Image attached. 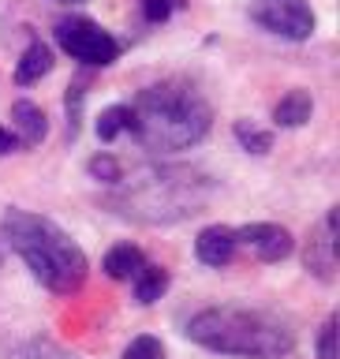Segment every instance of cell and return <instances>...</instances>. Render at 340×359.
<instances>
[{"label":"cell","mask_w":340,"mask_h":359,"mask_svg":"<svg viewBox=\"0 0 340 359\" xmlns=\"http://www.w3.org/2000/svg\"><path fill=\"white\" fill-rule=\"evenodd\" d=\"M11 135H15L19 146H38L45 135H49V120H45L41 105H34V101H15L11 105Z\"/></svg>","instance_id":"10"},{"label":"cell","mask_w":340,"mask_h":359,"mask_svg":"<svg viewBox=\"0 0 340 359\" xmlns=\"http://www.w3.org/2000/svg\"><path fill=\"white\" fill-rule=\"evenodd\" d=\"M184 8H187V0H142V19L146 22H168Z\"/></svg>","instance_id":"20"},{"label":"cell","mask_w":340,"mask_h":359,"mask_svg":"<svg viewBox=\"0 0 340 359\" xmlns=\"http://www.w3.org/2000/svg\"><path fill=\"white\" fill-rule=\"evenodd\" d=\"M236 243L247 247L258 262H280V258L292 255V232L285 224H269V221H258V224H243V229H236Z\"/></svg>","instance_id":"7"},{"label":"cell","mask_w":340,"mask_h":359,"mask_svg":"<svg viewBox=\"0 0 340 359\" xmlns=\"http://www.w3.org/2000/svg\"><path fill=\"white\" fill-rule=\"evenodd\" d=\"M131 131V109L128 105H109L105 112L97 116V139L101 142H112L120 135Z\"/></svg>","instance_id":"15"},{"label":"cell","mask_w":340,"mask_h":359,"mask_svg":"<svg viewBox=\"0 0 340 359\" xmlns=\"http://www.w3.org/2000/svg\"><path fill=\"white\" fill-rule=\"evenodd\" d=\"M236 251H240V243H236V229H229V224H210V229H202L195 236V255L202 266H229Z\"/></svg>","instance_id":"9"},{"label":"cell","mask_w":340,"mask_h":359,"mask_svg":"<svg viewBox=\"0 0 340 359\" xmlns=\"http://www.w3.org/2000/svg\"><path fill=\"white\" fill-rule=\"evenodd\" d=\"M123 359H165V344L157 341V337L142 333V337H135V341L123 348Z\"/></svg>","instance_id":"18"},{"label":"cell","mask_w":340,"mask_h":359,"mask_svg":"<svg viewBox=\"0 0 340 359\" xmlns=\"http://www.w3.org/2000/svg\"><path fill=\"white\" fill-rule=\"evenodd\" d=\"M15 150H19V142H15V135H11V128H0V157L15 154Z\"/></svg>","instance_id":"22"},{"label":"cell","mask_w":340,"mask_h":359,"mask_svg":"<svg viewBox=\"0 0 340 359\" xmlns=\"http://www.w3.org/2000/svg\"><path fill=\"white\" fill-rule=\"evenodd\" d=\"M187 341L236 359H285L296 348V333L277 314L251 307H206L187 322Z\"/></svg>","instance_id":"4"},{"label":"cell","mask_w":340,"mask_h":359,"mask_svg":"<svg viewBox=\"0 0 340 359\" xmlns=\"http://www.w3.org/2000/svg\"><path fill=\"white\" fill-rule=\"evenodd\" d=\"M131 288H135V299H139L142 307H150V303H157V299L165 296V288H168V269L146 262L139 273L131 277Z\"/></svg>","instance_id":"14"},{"label":"cell","mask_w":340,"mask_h":359,"mask_svg":"<svg viewBox=\"0 0 340 359\" xmlns=\"http://www.w3.org/2000/svg\"><path fill=\"white\" fill-rule=\"evenodd\" d=\"M53 34H56V45L83 67H109L120 60V41L101 22L86 15H64Z\"/></svg>","instance_id":"5"},{"label":"cell","mask_w":340,"mask_h":359,"mask_svg":"<svg viewBox=\"0 0 340 359\" xmlns=\"http://www.w3.org/2000/svg\"><path fill=\"white\" fill-rule=\"evenodd\" d=\"M0 240L15 251L27 269L41 280L56 296H72L83 288L90 273V262L72 236H67L56 221L41 217L30 210H8L0 221Z\"/></svg>","instance_id":"2"},{"label":"cell","mask_w":340,"mask_h":359,"mask_svg":"<svg viewBox=\"0 0 340 359\" xmlns=\"http://www.w3.org/2000/svg\"><path fill=\"white\" fill-rule=\"evenodd\" d=\"M336 217H340V210L333 206L325 213V221L311 232L307 251H303V266L318 280H333V269H336Z\"/></svg>","instance_id":"8"},{"label":"cell","mask_w":340,"mask_h":359,"mask_svg":"<svg viewBox=\"0 0 340 359\" xmlns=\"http://www.w3.org/2000/svg\"><path fill=\"white\" fill-rule=\"evenodd\" d=\"M251 19L262 30L277 34L285 41H307L318 19H314V8L307 0H251Z\"/></svg>","instance_id":"6"},{"label":"cell","mask_w":340,"mask_h":359,"mask_svg":"<svg viewBox=\"0 0 340 359\" xmlns=\"http://www.w3.org/2000/svg\"><path fill=\"white\" fill-rule=\"evenodd\" d=\"M318 359H336V314H329L318 333Z\"/></svg>","instance_id":"21"},{"label":"cell","mask_w":340,"mask_h":359,"mask_svg":"<svg viewBox=\"0 0 340 359\" xmlns=\"http://www.w3.org/2000/svg\"><path fill=\"white\" fill-rule=\"evenodd\" d=\"M131 131L135 142L150 154L191 150L210 135L213 109L202 90L187 79H161V83L139 90L131 101Z\"/></svg>","instance_id":"1"},{"label":"cell","mask_w":340,"mask_h":359,"mask_svg":"<svg viewBox=\"0 0 340 359\" xmlns=\"http://www.w3.org/2000/svg\"><path fill=\"white\" fill-rule=\"evenodd\" d=\"M49 72H53V49L41 38H30V45L15 60V83L30 86V83H38V79H45Z\"/></svg>","instance_id":"11"},{"label":"cell","mask_w":340,"mask_h":359,"mask_svg":"<svg viewBox=\"0 0 340 359\" xmlns=\"http://www.w3.org/2000/svg\"><path fill=\"white\" fill-rule=\"evenodd\" d=\"M86 172L90 176H94L97 180V184H116V180L123 176V168H120V161H116V157H109V154H94V157H90V165H86Z\"/></svg>","instance_id":"17"},{"label":"cell","mask_w":340,"mask_h":359,"mask_svg":"<svg viewBox=\"0 0 340 359\" xmlns=\"http://www.w3.org/2000/svg\"><path fill=\"white\" fill-rule=\"evenodd\" d=\"M64 4H83V0H64Z\"/></svg>","instance_id":"23"},{"label":"cell","mask_w":340,"mask_h":359,"mask_svg":"<svg viewBox=\"0 0 340 359\" xmlns=\"http://www.w3.org/2000/svg\"><path fill=\"white\" fill-rule=\"evenodd\" d=\"M232 135H236V142H240L247 154H269V150H273V135L262 131V128H258V123H251V120H236Z\"/></svg>","instance_id":"16"},{"label":"cell","mask_w":340,"mask_h":359,"mask_svg":"<svg viewBox=\"0 0 340 359\" xmlns=\"http://www.w3.org/2000/svg\"><path fill=\"white\" fill-rule=\"evenodd\" d=\"M83 101H86V86L75 83L67 86V97H64V109H67V135H79V120H83Z\"/></svg>","instance_id":"19"},{"label":"cell","mask_w":340,"mask_h":359,"mask_svg":"<svg viewBox=\"0 0 340 359\" xmlns=\"http://www.w3.org/2000/svg\"><path fill=\"white\" fill-rule=\"evenodd\" d=\"M314 112V97L307 90H288L285 97L273 105V123L277 128H303Z\"/></svg>","instance_id":"12"},{"label":"cell","mask_w":340,"mask_h":359,"mask_svg":"<svg viewBox=\"0 0 340 359\" xmlns=\"http://www.w3.org/2000/svg\"><path fill=\"white\" fill-rule=\"evenodd\" d=\"M112 187L116 191L109 195V206L142 224L184 221L210 202V180L191 168H142L135 176H120Z\"/></svg>","instance_id":"3"},{"label":"cell","mask_w":340,"mask_h":359,"mask_svg":"<svg viewBox=\"0 0 340 359\" xmlns=\"http://www.w3.org/2000/svg\"><path fill=\"white\" fill-rule=\"evenodd\" d=\"M142 266H146V255H142L135 243H116V247L105 255V262H101V269H105L112 280H131Z\"/></svg>","instance_id":"13"}]
</instances>
